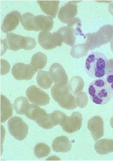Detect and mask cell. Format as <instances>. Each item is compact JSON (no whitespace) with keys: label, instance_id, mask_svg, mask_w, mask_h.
Returning <instances> with one entry per match:
<instances>
[{"label":"cell","instance_id":"cell-31","mask_svg":"<svg viewBox=\"0 0 113 161\" xmlns=\"http://www.w3.org/2000/svg\"><path fill=\"white\" fill-rule=\"evenodd\" d=\"M108 11L110 14L113 16V3L109 5Z\"/></svg>","mask_w":113,"mask_h":161},{"label":"cell","instance_id":"cell-18","mask_svg":"<svg viewBox=\"0 0 113 161\" xmlns=\"http://www.w3.org/2000/svg\"><path fill=\"white\" fill-rule=\"evenodd\" d=\"M37 3L44 14L52 18L56 17L59 8V1H38Z\"/></svg>","mask_w":113,"mask_h":161},{"label":"cell","instance_id":"cell-25","mask_svg":"<svg viewBox=\"0 0 113 161\" xmlns=\"http://www.w3.org/2000/svg\"><path fill=\"white\" fill-rule=\"evenodd\" d=\"M84 84L83 80L80 76L78 75L74 76L69 81L70 92L73 95H76L83 90Z\"/></svg>","mask_w":113,"mask_h":161},{"label":"cell","instance_id":"cell-29","mask_svg":"<svg viewBox=\"0 0 113 161\" xmlns=\"http://www.w3.org/2000/svg\"><path fill=\"white\" fill-rule=\"evenodd\" d=\"M88 98L86 93L84 92H80L76 95V103L77 105L81 108H84L87 105Z\"/></svg>","mask_w":113,"mask_h":161},{"label":"cell","instance_id":"cell-22","mask_svg":"<svg viewBox=\"0 0 113 161\" xmlns=\"http://www.w3.org/2000/svg\"><path fill=\"white\" fill-rule=\"evenodd\" d=\"M35 16L32 13L27 12L21 16L20 21L22 25L26 30L28 31H37V27L35 22Z\"/></svg>","mask_w":113,"mask_h":161},{"label":"cell","instance_id":"cell-30","mask_svg":"<svg viewBox=\"0 0 113 161\" xmlns=\"http://www.w3.org/2000/svg\"><path fill=\"white\" fill-rule=\"evenodd\" d=\"M105 79L107 86L113 95V68L108 71Z\"/></svg>","mask_w":113,"mask_h":161},{"label":"cell","instance_id":"cell-5","mask_svg":"<svg viewBox=\"0 0 113 161\" xmlns=\"http://www.w3.org/2000/svg\"><path fill=\"white\" fill-rule=\"evenodd\" d=\"M25 115L29 119L35 121L39 126L45 130H50L56 126L52 119L51 114L47 113L45 110L37 105H29Z\"/></svg>","mask_w":113,"mask_h":161},{"label":"cell","instance_id":"cell-27","mask_svg":"<svg viewBox=\"0 0 113 161\" xmlns=\"http://www.w3.org/2000/svg\"><path fill=\"white\" fill-rule=\"evenodd\" d=\"M14 108L17 114H25V112L30 104L27 98L24 97H18L14 102Z\"/></svg>","mask_w":113,"mask_h":161},{"label":"cell","instance_id":"cell-1","mask_svg":"<svg viewBox=\"0 0 113 161\" xmlns=\"http://www.w3.org/2000/svg\"><path fill=\"white\" fill-rule=\"evenodd\" d=\"M86 73L94 79L101 78L106 75L109 69L108 59L102 53H91L85 63Z\"/></svg>","mask_w":113,"mask_h":161},{"label":"cell","instance_id":"cell-19","mask_svg":"<svg viewBox=\"0 0 113 161\" xmlns=\"http://www.w3.org/2000/svg\"><path fill=\"white\" fill-rule=\"evenodd\" d=\"M35 22L37 31H50L54 27V22L53 18L51 16L38 15L35 17Z\"/></svg>","mask_w":113,"mask_h":161},{"label":"cell","instance_id":"cell-11","mask_svg":"<svg viewBox=\"0 0 113 161\" xmlns=\"http://www.w3.org/2000/svg\"><path fill=\"white\" fill-rule=\"evenodd\" d=\"M26 95L30 102L34 105L44 106L50 103V98L48 94L35 86L28 87Z\"/></svg>","mask_w":113,"mask_h":161},{"label":"cell","instance_id":"cell-10","mask_svg":"<svg viewBox=\"0 0 113 161\" xmlns=\"http://www.w3.org/2000/svg\"><path fill=\"white\" fill-rule=\"evenodd\" d=\"M37 71L31 64L18 63L14 64L12 69L13 76L18 80H29L32 79Z\"/></svg>","mask_w":113,"mask_h":161},{"label":"cell","instance_id":"cell-12","mask_svg":"<svg viewBox=\"0 0 113 161\" xmlns=\"http://www.w3.org/2000/svg\"><path fill=\"white\" fill-rule=\"evenodd\" d=\"M82 116L79 112H74L70 116L66 117L61 126L65 132L72 133L77 132L82 126Z\"/></svg>","mask_w":113,"mask_h":161},{"label":"cell","instance_id":"cell-15","mask_svg":"<svg viewBox=\"0 0 113 161\" xmlns=\"http://www.w3.org/2000/svg\"><path fill=\"white\" fill-rule=\"evenodd\" d=\"M49 74L55 84H68V76L65 69L59 63L53 64L50 67Z\"/></svg>","mask_w":113,"mask_h":161},{"label":"cell","instance_id":"cell-8","mask_svg":"<svg viewBox=\"0 0 113 161\" xmlns=\"http://www.w3.org/2000/svg\"><path fill=\"white\" fill-rule=\"evenodd\" d=\"M8 130L14 138L22 141L27 137L29 131V127L22 120L18 117L11 118L7 123Z\"/></svg>","mask_w":113,"mask_h":161},{"label":"cell","instance_id":"cell-3","mask_svg":"<svg viewBox=\"0 0 113 161\" xmlns=\"http://www.w3.org/2000/svg\"><path fill=\"white\" fill-rule=\"evenodd\" d=\"M70 92L69 84H55L51 89L52 98L61 107L68 110H73L77 108V104L75 96Z\"/></svg>","mask_w":113,"mask_h":161},{"label":"cell","instance_id":"cell-17","mask_svg":"<svg viewBox=\"0 0 113 161\" xmlns=\"http://www.w3.org/2000/svg\"><path fill=\"white\" fill-rule=\"evenodd\" d=\"M52 147L54 152L67 153L71 150L72 145L67 136H62L54 139Z\"/></svg>","mask_w":113,"mask_h":161},{"label":"cell","instance_id":"cell-2","mask_svg":"<svg viewBox=\"0 0 113 161\" xmlns=\"http://www.w3.org/2000/svg\"><path fill=\"white\" fill-rule=\"evenodd\" d=\"M88 93L91 100L97 105L106 104L113 97L104 77L91 82L89 86Z\"/></svg>","mask_w":113,"mask_h":161},{"label":"cell","instance_id":"cell-14","mask_svg":"<svg viewBox=\"0 0 113 161\" xmlns=\"http://www.w3.org/2000/svg\"><path fill=\"white\" fill-rule=\"evenodd\" d=\"M87 128L94 141H97L104 136V120L100 116H94L90 119L88 122Z\"/></svg>","mask_w":113,"mask_h":161},{"label":"cell","instance_id":"cell-28","mask_svg":"<svg viewBox=\"0 0 113 161\" xmlns=\"http://www.w3.org/2000/svg\"><path fill=\"white\" fill-rule=\"evenodd\" d=\"M51 148L44 143H40L36 145L34 149V154L38 158H42L49 155Z\"/></svg>","mask_w":113,"mask_h":161},{"label":"cell","instance_id":"cell-23","mask_svg":"<svg viewBox=\"0 0 113 161\" xmlns=\"http://www.w3.org/2000/svg\"><path fill=\"white\" fill-rule=\"evenodd\" d=\"M37 81L40 87L45 90L51 88L53 82L48 72L41 70L38 73Z\"/></svg>","mask_w":113,"mask_h":161},{"label":"cell","instance_id":"cell-16","mask_svg":"<svg viewBox=\"0 0 113 161\" xmlns=\"http://www.w3.org/2000/svg\"><path fill=\"white\" fill-rule=\"evenodd\" d=\"M20 13L17 11H13L7 14L3 20L2 25V31L5 33L15 30L19 25L20 20Z\"/></svg>","mask_w":113,"mask_h":161},{"label":"cell","instance_id":"cell-13","mask_svg":"<svg viewBox=\"0 0 113 161\" xmlns=\"http://www.w3.org/2000/svg\"><path fill=\"white\" fill-rule=\"evenodd\" d=\"M76 2L70 1L61 7L58 12V18L64 24H68L78 14V6Z\"/></svg>","mask_w":113,"mask_h":161},{"label":"cell","instance_id":"cell-7","mask_svg":"<svg viewBox=\"0 0 113 161\" xmlns=\"http://www.w3.org/2000/svg\"><path fill=\"white\" fill-rule=\"evenodd\" d=\"M81 20L75 17L67 26L61 27L57 32L60 35L64 43L73 47L76 39V35L81 34L84 36L81 29Z\"/></svg>","mask_w":113,"mask_h":161},{"label":"cell","instance_id":"cell-24","mask_svg":"<svg viewBox=\"0 0 113 161\" xmlns=\"http://www.w3.org/2000/svg\"><path fill=\"white\" fill-rule=\"evenodd\" d=\"M47 62V56L44 53L39 52L33 55L30 64L38 71L44 68Z\"/></svg>","mask_w":113,"mask_h":161},{"label":"cell","instance_id":"cell-32","mask_svg":"<svg viewBox=\"0 0 113 161\" xmlns=\"http://www.w3.org/2000/svg\"><path fill=\"white\" fill-rule=\"evenodd\" d=\"M110 125L111 128L113 129V117L110 120Z\"/></svg>","mask_w":113,"mask_h":161},{"label":"cell","instance_id":"cell-26","mask_svg":"<svg viewBox=\"0 0 113 161\" xmlns=\"http://www.w3.org/2000/svg\"><path fill=\"white\" fill-rule=\"evenodd\" d=\"M89 50L86 43L79 44L72 47L70 55L74 58L79 59L86 56Z\"/></svg>","mask_w":113,"mask_h":161},{"label":"cell","instance_id":"cell-20","mask_svg":"<svg viewBox=\"0 0 113 161\" xmlns=\"http://www.w3.org/2000/svg\"><path fill=\"white\" fill-rule=\"evenodd\" d=\"M1 123L5 122L13 114V106L5 96L1 95Z\"/></svg>","mask_w":113,"mask_h":161},{"label":"cell","instance_id":"cell-21","mask_svg":"<svg viewBox=\"0 0 113 161\" xmlns=\"http://www.w3.org/2000/svg\"><path fill=\"white\" fill-rule=\"evenodd\" d=\"M96 152L100 155L113 152V139H103L96 141L94 145Z\"/></svg>","mask_w":113,"mask_h":161},{"label":"cell","instance_id":"cell-6","mask_svg":"<svg viewBox=\"0 0 113 161\" xmlns=\"http://www.w3.org/2000/svg\"><path fill=\"white\" fill-rule=\"evenodd\" d=\"M5 44L7 49L13 51H18L20 49L30 50H33L37 46V42L34 38L24 37L15 34H7L5 39Z\"/></svg>","mask_w":113,"mask_h":161},{"label":"cell","instance_id":"cell-4","mask_svg":"<svg viewBox=\"0 0 113 161\" xmlns=\"http://www.w3.org/2000/svg\"><path fill=\"white\" fill-rule=\"evenodd\" d=\"M86 44L91 50L99 48L113 40V26L106 25L102 26L97 32L86 35Z\"/></svg>","mask_w":113,"mask_h":161},{"label":"cell","instance_id":"cell-9","mask_svg":"<svg viewBox=\"0 0 113 161\" xmlns=\"http://www.w3.org/2000/svg\"><path fill=\"white\" fill-rule=\"evenodd\" d=\"M38 41L39 44L46 50H51L57 47H61L63 42L59 34L47 31H42L39 34Z\"/></svg>","mask_w":113,"mask_h":161},{"label":"cell","instance_id":"cell-33","mask_svg":"<svg viewBox=\"0 0 113 161\" xmlns=\"http://www.w3.org/2000/svg\"><path fill=\"white\" fill-rule=\"evenodd\" d=\"M111 49L113 53V40H112V41L111 42Z\"/></svg>","mask_w":113,"mask_h":161}]
</instances>
